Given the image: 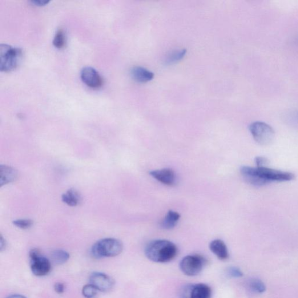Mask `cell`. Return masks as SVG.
Instances as JSON below:
<instances>
[{
    "instance_id": "1",
    "label": "cell",
    "mask_w": 298,
    "mask_h": 298,
    "mask_svg": "<svg viewBox=\"0 0 298 298\" xmlns=\"http://www.w3.org/2000/svg\"><path fill=\"white\" fill-rule=\"evenodd\" d=\"M240 171L246 182L256 187L263 186L272 182H286L295 178V175L291 172L277 170L267 167L243 166Z\"/></svg>"
},
{
    "instance_id": "2",
    "label": "cell",
    "mask_w": 298,
    "mask_h": 298,
    "mask_svg": "<svg viewBox=\"0 0 298 298\" xmlns=\"http://www.w3.org/2000/svg\"><path fill=\"white\" fill-rule=\"evenodd\" d=\"M144 253L147 258L151 261L165 263L175 258L178 254V248L170 241L155 240L147 244Z\"/></svg>"
},
{
    "instance_id": "3",
    "label": "cell",
    "mask_w": 298,
    "mask_h": 298,
    "mask_svg": "<svg viewBox=\"0 0 298 298\" xmlns=\"http://www.w3.org/2000/svg\"><path fill=\"white\" fill-rule=\"evenodd\" d=\"M22 58L21 48L9 44H2L0 46V70L9 72L17 69Z\"/></svg>"
},
{
    "instance_id": "4",
    "label": "cell",
    "mask_w": 298,
    "mask_h": 298,
    "mask_svg": "<svg viewBox=\"0 0 298 298\" xmlns=\"http://www.w3.org/2000/svg\"><path fill=\"white\" fill-rule=\"evenodd\" d=\"M123 250L122 242L115 239H104L100 240L93 246L91 253L96 259L118 256Z\"/></svg>"
},
{
    "instance_id": "5",
    "label": "cell",
    "mask_w": 298,
    "mask_h": 298,
    "mask_svg": "<svg viewBox=\"0 0 298 298\" xmlns=\"http://www.w3.org/2000/svg\"><path fill=\"white\" fill-rule=\"evenodd\" d=\"M206 262V259L202 256L188 255L181 260L180 267L184 275L193 277L199 275L202 272Z\"/></svg>"
},
{
    "instance_id": "6",
    "label": "cell",
    "mask_w": 298,
    "mask_h": 298,
    "mask_svg": "<svg viewBox=\"0 0 298 298\" xmlns=\"http://www.w3.org/2000/svg\"><path fill=\"white\" fill-rule=\"evenodd\" d=\"M249 131L256 142L263 146L269 144L275 138V132L273 128L263 122L252 123L249 126Z\"/></svg>"
},
{
    "instance_id": "7",
    "label": "cell",
    "mask_w": 298,
    "mask_h": 298,
    "mask_svg": "<svg viewBox=\"0 0 298 298\" xmlns=\"http://www.w3.org/2000/svg\"><path fill=\"white\" fill-rule=\"evenodd\" d=\"M31 268L32 273L36 276H45L51 270L49 260L43 256L37 249H32L29 252Z\"/></svg>"
},
{
    "instance_id": "8",
    "label": "cell",
    "mask_w": 298,
    "mask_h": 298,
    "mask_svg": "<svg viewBox=\"0 0 298 298\" xmlns=\"http://www.w3.org/2000/svg\"><path fill=\"white\" fill-rule=\"evenodd\" d=\"M212 295L211 288L202 283L188 285L181 291V298H211Z\"/></svg>"
},
{
    "instance_id": "9",
    "label": "cell",
    "mask_w": 298,
    "mask_h": 298,
    "mask_svg": "<svg viewBox=\"0 0 298 298\" xmlns=\"http://www.w3.org/2000/svg\"><path fill=\"white\" fill-rule=\"evenodd\" d=\"M90 283L98 291L107 292L114 288L115 282L111 277L102 273H92L90 278Z\"/></svg>"
},
{
    "instance_id": "10",
    "label": "cell",
    "mask_w": 298,
    "mask_h": 298,
    "mask_svg": "<svg viewBox=\"0 0 298 298\" xmlns=\"http://www.w3.org/2000/svg\"><path fill=\"white\" fill-rule=\"evenodd\" d=\"M80 78L86 85L92 88H99L103 84L102 76L95 68L91 67L83 68L80 72Z\"/></svg>"
},
{
    "instance_id": "11",
    "label": "cell",
    "mask_w": 298,
    "mask_h": 298,
    "mask_svg": "<svg viewBox=\"0 0 298 298\" xmlns=\"http://www.w3.org/2000/svg\"><path fill=\"white\" fill-rule=\"evenodd\" d=\"M150 175L157 181L168 186L174 185L176 180L175 172L171 168H163L150 172Z\"/></svg>"
},
{
    "instance_id": "12",
    "label": "cell",
    "mask_w": 298,
    "mask_h": 298,
    "mask_svg": "<svg viewBox=\"0 0 298 298\" xmlns=\"http://www.w3.org/2000/svg\"><path fill=\"white\" fill-rule=\"evenodd\" d=\"M211 252L220 260H226L229 257L227 245L221 240H215L209 245Z\"/></svg>"
},
{
    "instance_id": "13",
    "label": "cell",
    "mask_w": 298,
    "mask_h": 298,
    "mask_svg": "<svg viewBox=\"0 0 298 298\" xmlns=\"http://www.w3.org/2000/svg\"><path fill=\"white\" fill-rule=\"evenodd\" d=\"M132 78L138 83H147L154 78L153 72L141 67H135L131 70Z\"/></svg>"
},
{
    "instance_id": "14",
    "label": "cell",
    "mask_w": 298,
    "mask_h": 298,
    "mask_svg": "<svg viewBox=\"0 0 298 298\" xmlns=\"http://www.w3.org/2000/svg\"><path fill=\"white\" fill-rule=\"evenodd\" d=\"M18 172L15 168L1 165L0 166V186L7 185L17 180Z\"/></svg>"
},
{
    "instance_id": "15",
    "label": "cell",
    "mask_w": 298,
    "mask_h": 298,
    "mask_svg": "<svg viewBox=\"0 0 298 298\" xmlns=\"http://www.w3.org/2000/svg\"><path fill=\"white\" fill-rule=\"evenodd\" d=\"M62 200L68 206L75 207L79 204L81 197L78 192L74 189H70L62 195Z\"/></svg>"
},
{
    "instance_id": "16",
    "label": "cell",
    "mask_w": 298,
    "mask_h": 298,
    "mask_svg": "<svg viewBox=\"0 0 298 298\" xmlns=\"http://www.w3.org/2000/svg\"><path fill=\"white\" fill-rule=\"evenodd\" d=\"M181 216L178 213L174 211H168L167 214L162 223V227L165 229L174 228L180 219Z\"/></svg>"
},
{
    "instance_id": "17",
    "label": "cell",
    "mask_w": 298,
    "mask_h": 298,
    "mask_svg": "<svg viewBox=\"0 0 298 298\" xmlns=\"http://www.w3.org/2000/svg\"><path fill=\"white\" fill-rule=\"evenodd\" d=\"M186 53L187 50L184 49L172 51L167 55L164 60L165 63L167 65H170V64L171 65V64L178 62L185 57Z\"/></svg>"
},
{
    "instance_id": "18",
    "label": "cell",
    "mask_w": 298,
    "mask_h": 298,
    "mask_svg": "<svg viewBox=\"0 0 298 298\" xmlns=\"http://www.w3.org/2000/svg\"><path fill=\"white\" fill-rule=\"evenodd\" d=\"M70 257L69 253L63 250H55L51 253V259L56 264L66 263Z\"/></svg>"
},
{
    "instance_id": "19",
    "label": "cell",
    "mask_w": 298,
    "mask_h": 298,
    "mask_svg": "<svg viewBox=\"0 0 298 298\" xmlns=\"http://www.w3.org/2000/svg\"><path fill=\"white\" fill-rule=\"evenodd\" d=\"M53 43L54 47L58 49H62L65 47L66 44L65 32L61 28L56 32Z\"/></svg>"
},
{
    "instance_id": "20",
    "label": "cell",
    "mask_w": 298,
    "mask_h": 298,
    "mask_svg": "<svg viewBox=\"0 0 298 298\" xmlns=\"http://www.w3.org/2000/svg\"><path fill=\"white\" fill-rule=\"evenodd\" d=\"M248 285L251 291L256 293H263L266 289L264 284L259 279L251 280L249 281Z\"/></svg>"
},
{
    "instance_id": "21",
    "label": "cell",
    "mask_w": 298,
    "mask_h": 298,
    "mask_svg": "<svg viewBox=\"0 0 298 298\" xmlns=\"http://www.w3.org/2000/svg\"><path fill=\"white\" fill-rule=\"evenodd\" d=\"M98 290L92 284L84 285L82 289V294L86 298H94L97 295Z\"/></svg>"
},
{
    "instance_id": "22",
    "label": "cell",
    "mask_w": 298,
    "mask_h": 298,
    "mask_svg": "<svg viewBox=\"0 0 298 298\" xmlns=\"http://www.w3.org/2000/svg\"><path fill=\"white\" fill-rule=\"evenodd\" d=\"M13 224L16 227L26 229L31 228L34 224V221L30 219H19L13 221Z\"/></svg>"
},
{
    "instance_id": "23",
    "label": "cell",
    "mask_w": 298,
    "mask_h": 298,
    "mask_svg": "<svg viewBox=\"0 0 298 298\" xmlns=\"http://www.w3.org/2000/svg\"><path fill=\"white\" fill-rule=\"evenodd\" d=\"M228 275L232 278H240L243 276V273L239 268L231 267L228 269Z\"/></svg>"
},
{
    "instance_id": "24",
    "label": "cell",
    "mask_w": 298,
    "mask_h": 298,
    "mask_svg": "<svg viewBox=\"0 0 298 298\" xmlns=\"http://www.w3.org/2000/svg\"><path fill=\"white\" fill-rule=\"evenodd\" d=\"M267 163L268 161L263 157H257L256 158L257 167H266L265 165H267Z\"/></svg>"
},
{
    "instance_id": "25",
    "label": "cell",
    "mask_w": 298,
    "mask_h": 298,
    "mask_svg": "<svg viewBox=\"0 0 298 298\" xmlns=\"http://www.w3.org/2000/svg\"><path fill=\"white\" fill-rule=\"evenodd\" d=\"M55 291L59 294L63 293L65 291V285L62 283H57L54 285Z\"/></svg>"
},
{
    "instance_id": "26",
    "label": "cell",
    "mask_w": 298,
    "mask_h": 298,
    "mask_svg": "<svg viewBox=\"0 0 298 298\" xmlns=\"http://www.w3.org/2000/svg\"><path fill=\"white\" fill-rule=\"evenodd\" d=\"M31 3L36 6L42 7L47 5V4L49 3V2L42 1V0H35V1H31Z\"/></svg>"
},
{
    "instance_id": "27",
    "label": "cell",
    "mask_w": 298,
    "mask_h": 298,
    "mask_svg": "<svg viewBox=\"0 0 298 298\" xmlns=\"http://www.w3.org/2000/svg\"><path fill=\"white\" fill-rule=\"evenodd\" d=\"M6 241L4 240L3 237L1 235V237H0V248H1V251H3L4 249L6 248Z\"/></svg>"
},
{
    "instance_id": "28",
    "label": "cell",
    "mask_w": 298,
    "mask_h": 298,
    "mask_svg": "<svg viewBox=\"0 0 298 298\" xmlns=\"http://www.w3.org/2000/svg\"><path fill=\"white\" fill-rule=\"evenodd\" d=\"M7 298H27L21 295H18V294H15V295H12L8 297Z\"/></svg>"
},
{
    "instance_id": "29",
    "label": "cell",
    "mask_w": 298,
    "mask_h": 298,
    "mask_svg": "<svg viewBox=\"0 0 298 298\" xmlns=\"http://www.w3.org/2000/svg\"><path fill=\"white\" fill-rule=\"evenodd\" d=\"M295 117L297 120H298V112H297V113L296 114Z\"/></svg>"
}]
</instances>
